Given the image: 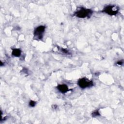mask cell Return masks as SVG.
I'll return each mask as SVG.
<instances>
[{"label":"cell","mask_w":124,"mask_h":124,"mask_svg":"<svg viewBox=\"0 0 124 124\" xmlns=\"http://www.w3.org/2000/svg\"><path fill=\"white\" fill-rule=\"evenodd\" d=\"M93 13V12L91 9L85 8H80L75 12L74 16L78 18H89L92 15Z\"/></svg>","instance_id":"1"},{"label":"cell","mask_w":124,"mask_h":124,"mask_svg":"<svg viewBox=\"0 0 124 124\" xmlns=\"http://www.w3.org/2000/svg\"><path fill=\"white\" fill-rule=\"evenodd\" d=\"M78 86L82 89L90 88L93 85V81L86 78H80L78 81Z\"/></svg>","instance_id":"2"},{"label":"cell","mask_w":124,"mask_h":124,"mask_svg":"<svg viewBox=\"0 0 124 124\" xmlns=\"http://www.w3.org/2000/svg\"><path fill=\"white\" fill-rule=\"evenodd\" d=\"M119 10L118 7L116 5H108L104 8L102 12L106 13L110 16H114L118 14Z\"/></svg>","instance_id":"3"},{"label":"cell","mask_w":124,"mask_h":124,"mask_svg":"<svg viewBox=\"0 0 124 124\" xmlns=\"http://www.w3.org/2000/svg\"><path fill=\"white\" fill-rule=\"evenodd\" d=\"M46 29L45 26H39L36 28L34 31V37L36 39H41L43 37V34Z\"/></svg>","instance_id":"4"},{"label":"cell","mask_w":124,"mask_h":124,"mask_svg":"<svg viewBox=\"0 0 124 124\" xmlns=\"http://www.w3.org/2000/svg\"><path fill=\"white\" fill-rule=\"evenodd\" d=\"M57 89L62 93H66L69 91L68 88L66 84H59L57 87Z\"/></svg>","instance_id":"5"},{"label":"cell","mask_w":124,"mask_h":124,"mask_svg":"<svg viewBox=\"0 0 124 124\" xmlns=\"http://www.w3.org/2000/svg\"><path fill=\"white\" fill-rule=\"evenodd\" d=\"M21 51L20 49L18 48H14L12 49V54L15 57H19L21 55Z\"/></svg>","instance_id":"6"},{"label":"cell","mask_w":124,"mask_h":124,"mask_svg":"<svg viewBox=\"0 0 124 124\" xmlns=\"http://www.w3.org/2000/svg\"><path fill=\"white\" fill-rule=\"evenodd\" d=\"M99 115H100V114H99V112H98V110H95V111H93L92 113L93 117H96V116H99Z\"/></svg>","instance_id":"7"},{"label":"cell","mask_w":124,"mask_h":124,"mask_svg":"<svg viewBox=\"0 0 124 124\" xmlns=\"http://www.w3.org/2000/svg\"><path fill=\"white\" fill-rule=\"evenodd\" d=\"M35 104H36V102H35L34 101H33V100H31L29 102V106L31 107H34Z\"/></svg>","instance_id":"8"},{"label":"cell","mask_w":124,"mask_h":124,"mask_svg":"<svg viewBox=\"0 0 124 124\" xmlns=\"http://www.w3.org/2000/svg\"><path fill=\"white\" fill-rule=\"evenodd\" d=\"M62 51H63V52H64L65 53H66V54H67V53H68V51L66 50L65 49H63V48H62Z\"/></svg>","instance_id":"9"},{"label":"cell","mask_w":124,"mask_h":124,"mask_svg":"<svg viewBox=\"0 0 124 124\" xmlns=\"http://www.w3.org/2000/svg\"><path fill=\"white\" fill-rule=\"evenodd\" d=\"M117 63V64H118V65H122V64L123 63V61H120L118 62Z\"/></svg>","instance_id":"10"}]
</instances>
